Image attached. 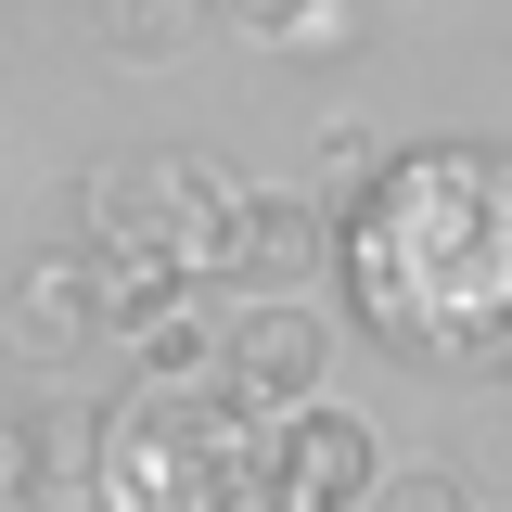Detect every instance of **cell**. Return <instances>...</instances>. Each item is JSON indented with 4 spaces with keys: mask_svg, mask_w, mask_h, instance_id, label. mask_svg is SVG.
<instances>
[{
    "mask_svg": "<svg viewBox=\"0 0 512 512\" xmlns=\"http://www.w3.org/2000/svg\"><path fill=\"white\" fill-rule=\"evenodd\" d=\"M308 13H320V0H218V26H244V39H269V52H282Z\"/></svg>",
    "mask_w": 512,
    "mask_h": 512,
    "instance_id": "cell-10",
    "label": "cell"
},
{
    "mask_svg": "<svg viewBox=\"0 0 512 512\" xmlns=\"http://www.w3.org/2000/svg\"><path fill=\"white\" fill-rule=\"evenodd\" d=\"M218 26V0H90V52L103 64H141V77H167Z\"/></svg>",
    "mask_w": 512,
    "mask_h": 512,
    "instance_id": "cell-7",
    "label": "cell"
},
{
    "mask_svg": "<svg viewBox=\"0 0 512 512\" xmlns=\"http://www.w3.org/2000/svg\"><path fill=\"white\" fill-rule=\"evenodd\" d=\"M282 52H359V0H320V13L282 39Z\"/></svg>",
    "mask_w": 512,
    "mask_h": 512,
    "instance_id": "cell-11",
    "label": "cell"
},
{
    "mask_svg": "<svg viewBox=\"0 0 512 512\" xmlns=\"http://www.w3.org/2000/svg\"><path fill=\"white\" fill-rule=\"evenodd\" d=\"M372 512H474V474H448V461H410V474H384Z\"/></svg>",
    "mask_w": 512,
    "mask_h": 512,
    "instance_id": "cell-8",
    "label": "cell"
},
{
    "mask_svg": "<svg viewBox=\"0 0 512 512\" xmlns=\"http://www.w3.org/2000/svg\"><path fill=\"white\" fill-rule=\"evenodd\" d=\"M26 500H39V423L0 410V512H26Z\"/></svg>",
    "mask_w": 512,
    "mask_h": 512,
    "instance_id": "cell-9",
    "label": "cell"
},
{
    "mask_svg": "<svg viewBox=\"0 0 512 512\" xmlns=\"http://www.w3.org/2000/svg\"><path fill=\"white\" fill-rule=\"evenodd\" d=\"M333 295L410 372H512V154L410 141L333 205Z\"/></svg>",
    "mask_w": 512,
    "mask_h": 512,
    "instance_id": "cell-1",
    "label": "cell"
},
{
    "mask_svg": "<svg viewBox=\"0 0 512 512\" xmlns=\"http://www.w3.org/2000/svg\"><path fill=\"white\" fill-rule=\"evenodd\" d=\"M487 474H512V410H500V423H487Z\"/></svg>",
    "mask_w": 512,
    "mask_h": 512,
    "instance_id": "cell-12",
    "label": "cell"
},
{
    "mask_svg": "<svg viewBox=\"0 0 512 512\" xmlns=\"http://www.w3.org/2000/svg\"><path fill=\"white\" fill-rule=\"evenodd\" d=\"M333 269V192H256L244 205V295H308Z\"/></svg>",
    "mask_w": 512,
    "mask_h": 512,
    "instance_id": "cell-6",
    "label": "cell"
},
{
    "mask_svg": "<svg viewBox=\"0 0 512 512\" xmlns=\"http://www.w3.org/2000/svg\"><path fill=\"white\" fill-rule=\"evenodd\" d=\"M269 474H282V512H372L384 448L359 410H282L269 423Z\"/></svg>",
    "mask_w": 512,
    "mask_h": 512,
    "instance_id": "cell-5",
    "label": "cell"
},
{
    "mask_svg": "<svg viewBox=\"0 0 512 512\" xmlns=\"http://www.w3.org/2000/svg\"><path fill=\"white\" fill-rule=\"evenodd\" d=\"M103 500L116 512H282L269 423L231 384H128L103 410Z\"/></svg>",
    "mask_w": 512,
    "mask_h": 512,
    "instance_id": "cell-2",
    "label": "cell"
},
{
    "mask_svg": "<svg viewBox=\"0 0 512 512\" xmlns=\"http://www.w3.org/2000/svg\"><path fill=\"white\" fill-rule=\"evenodd\" d=\"M500 384H512V372H500Z\"/></svg>",
    "mask_w": 512,
    "mask_h": 512,
    "instance_id": "cell-13",
    "label": "cell"
},
{
    "mask_svg": "<svg viewBox=\"0 0 512 512\" xmlns=\"http://www.w3.org/2000/svg\"><path fill=\"white\" fill-rule=\"evenodd\" d=\"M320 359H333V320H320L308 295H256V308L231 320V346H218V372H231V397H244L256 423L320 410Z\"/></svg>",
    "mask_w": 512,
    "mask_h": 512,
    "instance_id": "cell-4",
    "label": "cell"
},
{
    "mask_svg": "<svg viewBox=\"0 0 512 512\" xmlns=\"http://www.w3.org/2000/svg\"><path fill=\"white\" fill-rule=\"evenodd\" d=\"M103 346H116V320H103V282H90V256H77V244L26 256V269H13V295H0V372L64 384V372H90Z\"/></svg>",
    "mask_w": 512,
    "mask_h": 512,
    "instance_id": "cell-3",
    "label": "cell"
}]
</instances>
